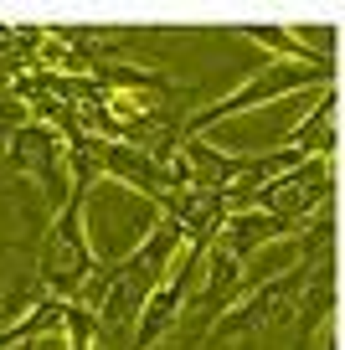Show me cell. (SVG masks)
I'll return each mask as SVG.
<instances>
[{"mask_svg": "<svg viewBox=\"0 0 345 350\" xmlns=\"http://www.w3.org/2000/svg\"><path fill=\"white\" fill-rule=\"evenodd\" d=\"M304 88H314V72H304V67H283V62H268V67H258V72L242 77L238 93H227V98L212 103L201 119H191V134H201L206 124H216V119H238V113H248V109H263V103L294 98V93H304Z\"/></svg>", "mask_w": 345, "mask_h": 350, "instance_id": "obj_3", "label": "cell"}, {"mask_svg": "<svg viewBox=\"0 0 345 350\" xmlns=\"http://www.w3.org/2000/svg\"><path fill=\"white\" fill-rule=\"evenodd\" d=\"M212 227H216V217L196 221V227H186V237H175L170 258L160 262V273H155L150 294H144V304H140V340H134V350H150L155 340L170 329V319L181 314L186 288H191V262H196V252H201V242L212 237Z\"/></svg>", "mask_w": 345, "mask_h": 350, "instance_id": "obj_1", "label": "cell"}, {"mask_svg": "<svg viewBox=\"0 0 345 350\" xmlns=\"http://www.w3.org/2000/svg\"><path fill=\"white\" fill-rule=\"evenodd\" d=\"M16 335H21V329H11V335H0V345H16Z\"/></svg>", "mask_w": 345, "mask_h": 350, "instance_id": "obj_6", "label": "cell"}, {"mask_svg": "<svg viewBox=\"0 0 345 350\" xmlns=\"http://www.w3.org/2000/svg\"><path fill=\"white\" fill-rule=\"evenodd\" d=\"M144 113H155V103L144 93H129V88H108V119L114 124H140Z\"/></svg>", "mask_w": 345, "mask_h": 350, "instance_id": "obj_5", "label": "cell"}, {"mask_svg": "<svg viewBox=\"0 0 345 350\" xmlns=\"http://www.w3.org/2000/svg\"><path fill=\"white\" fill-rule=\"evenodd\" d=\"M88 175L77 180V191H73V206L57 217V227H52V237H47V258H42V278L52 288H77V284H88V278L98 273V252H93V242H88Z\"/></svg>", "mask_w": 345, "mask_h": 350, "instance_id": "obj_2", "label": "cell"}, {"mask_svg": "<svg viewBox=\"0 0 345 350\" xmlns=\"http://www.w3.org/2000/svg\"><path fill=\"white\" fill-rule=\"evenodd\" d=\"M304 268H309V262H294L289 273H279L273 284H258L253 294L232 299V304H227V314H222V325H212V335H222V329H232V335H248V329H258L263 319H273V309H283V299L299 288Z\"/></svg>", "mask_w": 345, "mask_h": 350, "instance_id": "obj_4", "label": "cell"}]
</instances>
